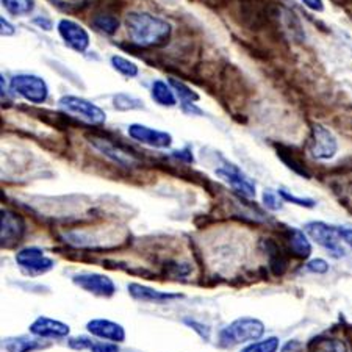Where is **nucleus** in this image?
Masks as SVG:
<instances>
[{
	"label": "nucleus",
	"instance_id": "2",
	"mask_svg": "<svg viewBox=\"0 0 352 352\" xmlns=\"http://www.w3.org/2000/svg\"><path fill=\"white\" fill-rule=\"evenodd\" d=\"M263 333L265 324L262 321L257 318L241 316L219 332V344L232 348L241 343H254L255 340L262 338Z\"/></svg>",
	"mask_w": 352,
	"mask_h": 352
},
{
	"label": "nucleus",
	"instance_id": "30",
	"mask_svg": "<svg viewBox=\"0 0 352 352\" xmlns=\"http://www.w3.org/2000/svg\"><path fill=\"white\" fill-rule=\"evenodd\" d=\"M305 270L309 272H314V274H326L329 271V263L324 258H314L305 265Z\"/></svg>",
	"mask_w": 352,
	"mask_h": 352
},
{
	"label": "nucleus",
	"instance_id": "18",
	"mask_svg": "<svg viewBox=\"0 0 352 352\" xmlns=\"http://www.w3.org/2000/svg\"><path fill=\"white\" fill-rule=\"evenodd\" d=\"M69 348L77 351L87 349L89 352H121L116 344L98 342V340H91L87 337H77L69 340Z\"/></svg>",
	"mask_w": 352,
	"mask_h": 352
},
{
	"label": "nucleus",
	"instance_id": "6",
	"mask_svg": "<svg viewBox=\"0 0 352 352\" xmlns=\"http://www.w3.org/2000/svg\"><path fill=\"white\" fill-rule=\"evenodd\" d=\"M309 152L315 160H332L338 152L337 136L327 127L315 124L310 133Z\"/></svg>",
	"mask_w": 352,
	"mask_h": 352
},
{
	"label": "nucleus",
	"instance_id": "28",
	"mask_svg": "<svg viewBox=\"0 0 352 352\" xmlns=\"http://www.w3.org/2000/svg\"><path fill=\"white\" fill-rule=\"evenodd\" d=\"M277 192H279V196L282 197V201L289 202V204H294V206H298V207L314 208L316 206V202L314 201V199H310V197H298V196H294L293 192H289V191L283 190V188L279 190Z\"/></svg>",
	"mask_w": 352,
	"mask_h": 352
},
{
	"label": "nucleus",
	"instance_id": "14",
	"mask_svg": "<svg viewBox=\"0 0 352 352\" xmlns=\"http://www.w3.org/2000/svg\"><path fill=\"white\" fill-rule=\"evenodd\" d=\"M129 293L130 296L136 300H140V302H149V304H168V302H173L175 299L184 298V294L160 292V289L141 285V283H129Z\"/></svg>",
	"mask_w": 352,
	"mask_h": 352
},
{
	"label": "nucleus",
	"instance_id": "26",
	"mask_svg": "<svg viewBox=\"0 0 352 352\" xmlns=\"http://www.w3.org/2000/svg\"><path fill=\"white\" fill-rule=\"evenodd\" d=\"M115 109L119 111H130V110H140L143 109V100L133 98V96L130 94H124V93H119L115 96Z\"/></svg>",
	"mask_w": 352,
	"mask_h": 352
},
{
	"label": "nucleus",
	"instance_id": "15",
	"mask_svg": "<svg viewBox=\"0 0 352 352\" xmlns=\"http://www.w3.org/2000/svg\"><path fill=\"white\" fill-rule=\"evenodd\" d=\"M30 332L39 338H66L71 333V327L54 318L39 316L30 324Z\"/></svg>",
	"mask_w": 352,
	"mask_h": 352
},
{
	"label": "nucleus",
	"instance_id": "10",
	"mask_svg": "<svg viewBox=\"0 0 352 352\" xmlns=\"http://www.w3.org/2000/svg\"><path fill=\"white\" fill-rule=\"evenodd\" d=\"M217 175L244 197H255V184L246 174L241 173L235 164L224 163V166L217 169Z\"/></svg>",
	"mask_w": 352,
	"mask_h": 352
},
{
	"label": "nucleus",
	"instance_id": "1",
	"mask_svg": "<svg viewBox=\"0 0 352 352\" xmlns=\"http://www.w3.org/2000/svg\"><path fill=\"white\" fill-rule=\"evenodd\" d=\"M127 33L141 47H158L171 36V24L149 13H129L126 18Z\"/></svg>",
	"mask_w": 352,
	"mask_h": 352
},
{
	"label": "nucleus",
	"instance_id": "5",
	"mask_svg": "<svg viewBox=\"0 0 352 352\" xmlns=\"http://www.w3.org/2000/svg\"><path fill=\"white\" fill-rule=\"evenodd\" d=\"M10 88L32 104H43L49 96V88L41 77L32 74H19L10 82Z\"/></svg>",
	"mask_w": 352,
	"mask_h": 352
},
{
	"label": "nucleus",
	"instance_id": "4",
	"mask_svg": "<svg viewBox=\"0 0 352 352\" xmlns=\"http://www.w3.org/2000/svg\"><path fill=\"white\" fill-rule=\"evenodd\" d=\"M58 104L66 113H71V115L77 116L85 122L93 124V126H100L107 121L105 111L87 99L77 98V96H65L60 99Z\"/></svg>",
	"mask_w": 352,
	"mask_h": 352
},
{
	"label": "nucleus",
	"instance_id": "29",
	"mask_svg": "<svg viewBox=\"0 0 352 352\" xmlns=\"http://www.w3.org/2000/svg\"><path fill=\"white\" fill-rule=\"evenodd\" d=\"M263 206L268 210H272V212L280 210L282 208V197L279 196V192L266 190L263 192Z\"/></svg>",
	"mask_w": 352,
	"mask_h": 352
},
{
	"label": "nucleus",
	"instance_id": "9",
	"mask_svg": "<svg viewBox=\"0 0 352 352\" xmlns=\"http://www.w3.org/2000/svg\"><path fill=\"white\" fill-rule=\"evenodd\" d=\"M127 133L130 138L138 141V143H143L151 147H157V149H166V147L173 144L171 135L166 132H162V130H155V129L143 126V124H132V126H129Z\"/></svg>",
	"mask_w": 352,
	"mask_h": 352
},
{
	"label": "nucleus",
	"instance_id": "25",
	"mask_svg": "<svg viewBox=\"0 0 352 352\" xmlns=\"http://www.w3.org/2000/svg\"><path fill=\"white\" fill-rule=\"evenodd\" d=\"M280 346V340L277 337H268L260 342L249 343L246 348L241 349V352H277Z\"/></svg>",
	"mask_w": 352,
	"mask_h": 352
},
{
	"label": "nucleus",
	"instance_id": "36",
	"mask_svg": "<svg viewBox=\"0 0 352 352\" xmlns=\"http://www.w3.org/2000/svg\"><path fill=\"white\" fill-rule=\"evenodd\" d=\"M282 352H302V344L299 342H288L285 346H283Z\"/></svg>",
	"mask_w": 352,
	"mask_h": 352
},
{
	"label": "nucleus",
	"instance_id": "17",
	"mask_svg": "<svg viewBox=\"0 0 352 352\" xmlns=\"http://www.w3.org/2000/svg\"><path fill=\"white\" fill-rule=\"evenodd\" d=\"M288 243L292 252L299 258H309L311 254V244L309 241V235L304 230L289 229L288 230Z\"/></svg>",
	"mask_w": 352,
	"mask_h": 352
},
{
	"label": "nucleus",
	"instance_id": "35",
	"mask_svg": "<svg viewBox=\"0 0 352 352\" xmlns=\"http://www.w3.org/2000/svg\"><path fill=\"white\" fill-rule=\"evenodd\" d=\"M0 32H2V36H13L14 35V27L10 24V22L2 18L0 19Z\"/></svg>",
	"mask_w": 352,
	"mask_h": 352
},
{
	"label": "nucleus",
	"instance_id": "13",
	"mask_svg": "<svg viewBox=\"0 0 352 352\" xmlns=\"http://www.w3.org/2000/svg\"><path fill=\"white\" fill-rule=\"evenodd\" d=\"M24 223L18 214L2 210L0 214V236H2V246L10 248L13 244L19 243L22 235H24Z\"/></svg>",
	"mask_w": 352,
	"mask_h": 352
},
{
	"label": "nucleus",
	"instance_id": "22",
	"mask_svg": "<svg viewBox=\"0 0 352 352\" xmlns=\"http://www.w3.org/2000/svg\"><path fill=\"white\" fill-rule=\"evenodd\" d=\"M111 66L113 69H116L119 74H122L124 77H129V78H133L138 76V66H136L133 61H130L127 58H124V56H119V55H113L111 56Z\"/></svg>",
	"mask_w": 352,
	"mask_h": 352
},
{
	"label": "nucleus",
	"instance_id": "31",
	"mask_svg": "<svg viewBox=\"0 0 352 352\" xmlns=\"http://www.w3.org/2000/svg\"><path fill=\"white\" fill-rule=\"evenodd\" d=\"M185 324L191 327L192 331H196L199 333V337H202L204 340H208L210 338V327L202 324V322H199L196 320H190V318H185Z\"/></svg>",
	"mask_w": 352,
	"mask_h": 352
},
{
	"label": "nucleus",
	"instance_id": "23",
	"mask_svg": "<svg viewBox=\"0 0 352 352\" xmlns=\"http://www.w3.org/2000/svg\"><path fill=\"white\" fill-rule=\"evenodd\" d=\"M3 8L14 16L32 13L35 8V0H2Z\"/></svg>",
	"mask_w": 352,
	"mask_h": 352
},
{
	"label": "nucleus",
	"instance_id": "24",
	"mask_svg": "<svg viewBox=\"0 0 352 352\" xmlns=\"http://www.w3.org/2000/svg\"><path fill=\"white\" fill-rule=\"evenodd\" d=\"M314 352H348L346 344L337 338H320L311 344Z\"/></svg>",
	"mask_w": 352,
	"mask_h": 352
},
{
	"label": "nucleus",
	"instance_id": "16",
	"mask_svg": "<svg viewBox=\"0 0 352 352\" xmlns=\"http://www.w3.org/2000/svg\"><path fill=\"white\" fill-rule=\"evenodd\" d=\"M88 332L100 340H107L110 343H122L126 340V331L119 322L110 320H91L87 324Z\"/></svg>",
	"mask_w": 352,
	"mask_h": 352
},
{
	"label": "nucleus",
	"instance_id": "27",
	"mask_svg": "<svg viewBox=\"0 0 352 352\" xmlns=\"http://www.w3.org/2000/svg\"><path fill=\"white\" fill-rule=\"evenodd\" d=\"M169 85H171V88L175 91L177 98L184 102V104H195V102L199 100V94L195 93L190 87H186L184 82L171 78V80H169Z\"/></svg>",
	"mask_w": 352,
	"mask_h": 352
},
{
	"label": "nucleus",
	"instance_id": "7",
	"mask_svg": "<svg viewBox=\"0 0 352 352\" xmlns=\"http://www.w3.org/2000/svg\"><path fill=\"white\" fill-rule=\"evenodd\" d=\"M16 263L28 276H41L54 270L55 262L39 248H24L16 254Z\"/></svg>",
	"mask_w": 352,
	"mask_h": 352
},
{
	"label": "nucleus",
	"instance_id": "3",
	"mask_svg": "<svg viewBox=\"0 0 352 352\" xmlns=\"http://www.w3.org/2000/svg\"><path fill=\"white\" fill-rule=\"evenodd\" d=\"M304 232L316 244L324 248L333 258L346 257V249L342 244L343 241L340 238L337 226H331L327 223H322V221H310V223L304 226Z\"/></svg>",
	"mask_w": 352,
	"mask_h": 352
},
{
	"label": "nucleus",
	"instance_id": "33",
	"mask_svg": "<svg viewBox=\"0 0 352 352\" xmlns=\"http://www.w3.org/2000/svg\"><path fill=\"white\" fill-rule=\"evenodd\" d=\"M300 3L305 5L309 10L311 11H316V13H321V11H324V2L322 0H299Z\"/></svg>",
	"mask_w": 352,
	"mask_h": 352
},
{
	"label": "nucleus",
	"instance_id": "32",
	"mask_svg": "<svg viewBox=\"0 0 352 352\" xmlns=\"http://www.w3.org/2000/svg\"><path fill=\"white\" fill-rule=\"evenodd\" d=\"M338 227V234L342 241L348 244L349 248H352V227L348 226H337Z\"/></svg>",
	"mask_w": 352,
	"mask_h": 352
},
{
	"label": "nucleus",
	"instance_id": "19",
	"mask_svg": "<svg viewBox=\"0 0 352 352\" xmlns=\"http://www.w3.org/2000/svg\"><path fill=\"white\" fill-rule=\"evenodd\" d=\"M151 96H152V99H154L157 104L162 107H174L175 104H177L171 85L163 82V80H155L154 83H152Z\"/></svg>",
	"mask_w": 352,
	"mask_h": 352
},
{
	"label": "nucleus",
	"instance_id": "11",
	"mask_svg": "<svg viewBox=\"0 0 352 352\" xmlns=\"http://www.w3.org/2000/svg\"><path fill=\"white\" fill-rule=\"evenodd\" d=\"M89 143L94 147V149H98L102 155L110 158L113 163L119 164V166L130 168V166H133V164H136V158L130 154L129 151H126L124 147L118 146L115 143H111L110 140L98 138V136H91Z\"/></svg>",
	"mask_w": 352,
	"mask_h": 352
},
{
	"label": "nucleus",
	"instance_id": "8",
	"mask_svg": "<svg viewBox=\"0 0 352 352\" xmlns=\"http://www.w3.org/2000/svg\"><path fill=\"white\" fill-rule=\"evenodd\" d=\"M72 282L78 288L85 289L94 296L100 298H111L116 293V285L109 276L96 274V272H82L72 277Z\"/></svg>",
	"mask_w": 352,
	"mask_h": 352
},
{
	"label": "nucleus",
	"instance_id": "37",
	"mask_svg": "<svg viewBox=\"0 0 352 352\" xmlns=\"http://www.w3.org/2000/svg\"><path fill=\"white\" fill-rule=\"evenodd\" d=\"M175 157H179V158H185L186 162H192V155H191V152H186V151H177V154H175Z\"/></svg>",
	"mask_w": 352,
	"mask_h": 352
},
{
	"label": "nucleus",
	"instance_id": "21",
	"mask_svg": "<svg viewBox=\"0 0 352 352\" xmlns=\"http://www.w3.org/2000/svg\"><path fill=\"white\" fill-rule=\"evenodd\" d=\"M93 25L105 35H115L119 28V19L113 14L102 13L93 19Z\"/></svg>",
	"mask_w": 352,
	"mask_h": 352
},
{
	"label": "nucleus",
	"instance_id": "12",
	"mask_svg": "<svg viewBox=\"0 0 352 352\" xmlns=\"http://www.w3.org/2000/svg\"><path fill=\"white\" fill-rule=\"evenodd\" d=\"M58 33L63 41L76 52H85L89 47V35L85 28L71 19H61Z\"/></svg>",
	"mask_w": 352,
	"mask_h": 352
},
{
	"label": "nucleus",
	"instance_id": "34",
	"mask_svg": "<svg viewBox=\"0 0 352 352\" xmlns=\"http://www.w3.org/2000/svg\"><path fill=\"white\" fill-rule=\"evenodd\" d=\"M33 24L41 28V30H44V32H50L54 27L52 21H50L49 18H45V16H38V18L33 19Z\"/></svg>",
	"mask_w": 352,
	"mask_h": 352
},
{
	"label": "nucleus",
	"instance_id": "20",
	"mask_svg": "<svg viewBox=\"0 0 352 352\" xmlns=\"http://www.w3.org/2000/svg\"><path fill=\"white\" fill-rule=\"evenodd\" d=\"M5 349L7 352H33L43 348H47V344L41 343L39 340L25 338V337H16V338H7L5 340Z\"/></svg>",
	"mask_w": 352,
	"mask_h": 352
}]
</instances>
